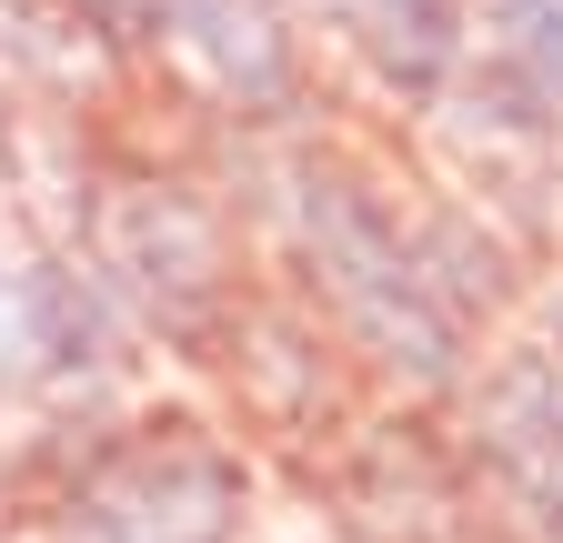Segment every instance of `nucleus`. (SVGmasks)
Wrapping results in <instances>:
<instances>
[{"instance_id": "423d86ee", "label": "nucleus", "mask_w": 563, "mask_h": 543, "mask_svg": "<svg viewBox=\"0 0 563 543\" xmlns=\"http://www.w3.org/2000/svg\"><path fill=\"white\" fill-rule=\"evenodd\" d=\"M342 31H352L363 71H373L393 101H443L453 71L473 60L463 0H342Z\"/></svg>"}, {"instance_id": "f03ea898", "label": "nucleus", "mask_w": 563, "mask_h": 543, "mask_svg": "<svg viewBox=\"0 0 563 543\" xmlns=\"http://www.w3.org/2000/svg\"><path fill=\"white\" fill-rule=\"evenodd\" d=\"M252 473L201 423H141L70 484L60 543H242Z\"/></svg>"}, {"instance_id": "1a4fd4ad", "label": "nucleus", "mask_w": 563, "mask_h": 543, "mask_svg": "<svg viewBox=\"0 0 563 543\" xmlns=\"http://www.w3.org/2000/svg\"><path fill=\"white\" fill-rule=\"evenodd\" d=\"M60 11H70V31H81V41H101V51H162L172 41V0H60Z\"/></svg>"}, {"instance_id": "0eeeda50", "label": "nucleus", "mask_w": 563, "mask_h": 543, "mask_svg": "<svg viewBox=\"0 0 563 543\" xmlns=\"http://www.w3.org/2000/svg\"><path fill=\"white\" fill-rule=\"evenodd\" d=\"M473 60H483L473 91L504 101L493 121L543 131L563 111V0H473Z\"/></svg>"}, {"instance_id": "f257e3e1", "label": "nucleus", "mask_w": 563, "mask_h": 543, "mask_svg": "<svg viewBox=\"0 0 563 543\" xmlns=\"http://www.w3.org/2000/svg\"><path fill=\"white\" fill-rule=\"evenodd\" d=\"M292 242L312 262V292L342 312V332L373 363L412 373L422 392L463 383V322L443 312L422 242L393 222V201L352 171H292Z\"/></svg>"}, {"instance_id": "9d476101", "label": "nucleus", "mask_w": 563, "mask_h": 543, "mask_svg": "<svg viewBox=\"0 0 563 543\" xmlns=\"http://www.w3.org/2000/svg\"><path fill=\"white\" fill-rule=\"evenodd\" d=\"M543 332H553V343H543V353L563 363V292H553V312H543Z\"/></svg>"}, {"instance_id": "20e7f679", "label": "nucleus", "mask_w": 563, "mask_h": 543, "mask_svg": "<svg viewBox=\"0 0 563 543\" xmlns=\"http://www.w3.org/2000/svg\"><path fill=\"white\" fill-rule=\"evenodd\" d=\"M111 373V312L81 272L21 262L0 272V392H70Z\"/></svg>"}, {"instance_id": "7ed1b4c3", "label": "nucleus", "mask_w": 563, "mask_h": 543, "mask_svg": "<svg viewBox=\"0 0 563 543\" xmlns=\"http://www.w3.org/2000/svg\"><path fill=\"white\" fill-rule=\"evenodd\" d=\"M101 262H111V282L141 302V322L172 332V343H201L211 312H222V292H232L222 222H211L191 191H172V181H141V191L111 201Z\"/></svg>"}, {"instance_id": "39448f33", "label": "nucleus", "mask_w": 563, "mask_h": 543, "mask_svg": "<svg viewBox=\"0 0 563 543\" xmlns=\"http://www.w3.org/2000/svg\"><path fill=\"white\" fill-rule=\"evenodd\" d=\"M473 443L504 473V494L533 513L543 543H563V363L553 353H504L473 392Z\"/></svg>"}, {"instance_id": "6e6552de", "label": "nucleus", "mask_w": 563, "mask_h": 543, "mask_svg": "<svg viewBox=\"0 0 563 543\" xmlns=\"http://www.w3.org/2000/svg\"><path fill=\"white\" fill-rule=\"evenodd\" d=\"M172 41H181L242 111L292 101V41H282V21L262 11V0H172Z\"/></svg>"}]
</instances>
